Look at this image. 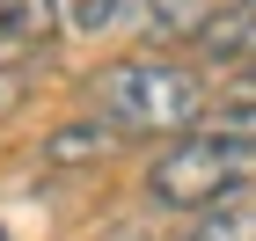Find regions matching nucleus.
Masks as SVG:
<instances>
[{
	"label": "nucleus",
	"mask_w": 256,
	"mask_h": 241,
	"mask_svg": "<svg viewBox=\"0 0 256 241\" xmlns=\"http://www.w3.org/2000/svg\"><path fill=\"white\" fill-rule=\"evenodd\" d=\"M234 7H249V15H256V0H234Z\"/></svg>",
	"instance_id": "12"
},
{
	"label": "nucleus",
	"mask_w": 256,
	"mask_h": 241,
	"mask_svg": "<svg viewBox=\"0 0 256 241\" xmlns=\"http://www.w3.org/2000/svg\"><path fill=\"white\" fill-rule=\"evenodd\" d=\"M80 37H110V29H139V0H74L66 7Z\"/></svg>",
	"instance_id": "8"
},
{
	"label": "nucleus",
	"mask_w": 256,
	"mask_h": 241,
	"mask_svg": "<svg viewBox=\"0 0 256 241\" xmlns=\"http://www.w3.org/2000/svg\"><path fill=\"white\" fill-rule=\"evenodd\" d=\"M176 241H256V198H234V205L198 212V227L176 234Z\"/></svg>",
	"instance_id": "7"
},
{
	"label": "nucleus",
	"mask_w": 256,
	"mask_h": 241,
	"mask_svg": "<svg viewBox=\"0 0 256 241\" xmlns=\"http://www.w3.org/2000/svg\"><path fill=\"white\" fill-rule=\"evenodd\" d=\"M44 161H52V168H59V176H74V168H96V161H110V154H124V132L110 117H66V124H52V132H44V146H37Z\"/></svg>",
	"instance_id": "3"
},
{
	"label": "nucleus",
	"mask_w": 256,
	"mask_h": 241,
	"mask_svg": "<svg viewBox=\"0 0 256 241\" xmlns=\"http://www.w3.org/2000/svg\"><path fill=\"white\" fill-rule=\"evenodd\" d=\"M102 234H110V241H139L146 227H102Z\"/></svg>",
	"instance_id": "11"
},
{
	"label": "nucleus",
	"mask_w": 256,
	"mask_h": 241,
	"mask_svg": "<svg viewBox=\"0 0 256 241\" xmlns=\"http://www.w3.org/2000/svg\"><path fill=\"white\" fill-rule=\"evenodd\" d=\"M0 241H8V227H0Z\"/></svg>",
	"instance_id": "13"
},
{
	"label": "nucleus",
	"mask_w": 256,
	"mask_h": 241,
	"mask_svg": "<svg viewBox=\"0 0 256 241\" xmlns=\"http://www.w3.org/2000/svg\"><path fill=\"white\" fill-rule=\"evenodd\" d=\"M220 0H139V29H154V37H183L198 44V29L212 22Z\"/></svg>",
	"instance_id": "6"
},
{
	"label": "nucleus",
	"mask_w": 256,
	"mask_h": 241,
	"mask_svg": "<svg viewBox=\"0 0 256 241\" xmlns=\"http://www.w3.org/2000/svg\"><path fill=\"white\" fill-rule=\"evenodd\" d=\"M37 66H44V59H0V117H15L22 102H30V88H37Z\"/></svg>",
	"instance_id": "9"
},
{
	"label": "nucleus",
	"mask_w": 256,
	"mask_h": 241,
	"mask_svg": "<svg viewBox=\"0 0 256 241\" xmlns=\"http://www.w3.org/2000/svg\"><path fill=\"white\" fill-rule=\"evenodd\" d=\"M96 102H102V117L118 124L124 139H132V132H168V139H183V132L205 124L212 88H205V73L183 66V59H118V66L96 73Z\"/></svg>",
	"instance_id": "1"
},
{
	"label": "nucleus",
	"mask_w": 256,
	"mask_h": 241,
	"mask_svg": "<svg viewBox=\"0 0 256 241\" xmlns=\"http://www.w3.org/2000/svg\"><path fill=\"white\" fill-rule=\"evenodd\" d=\"M198 51H205V59H220V66H256V15L249 7H234V0H220L212 7V22H205V29H198Z\"/></svg>",
	"instance_id": "5"
},
{
	"label": "nucleus",
	"mask_w": 256,
	"mask_h": 241,
	"mask_svg": "<svg viewBox=\"0 0 256 241\" xmlns=\"http://www.w3.org/2000/svg\"><path fill=\"white\" fill-rule=\"evenodd\" d=\"M256 176V146L249 139H220V132H183L146 161V198L161 212H212V205L249 198Z\"/></svg>",
	"instance_id": "2"
},
{
	"label": "nucleus",
	"mask_w": 256,
	"mask_h": 241,
	"mask_svg": "<svg viewBox=\"0 0 256 241\" xmlns=\"http://www.w3.org/2000/svg\"><path fill=\"white\" fill-rule=\"evenodd\" d=\"M227 102H256V66H242L234 88H227Z\"/></svg>",
	"instance_id": "10"
},
{
	"label": "nucleus",
	"mask_w": 256,
	"mask_h": 241,
	"mask_svg": "<svg viewBox=\"0 0 256 241\" xmlns=\"http://www.w3.org/2000/svg\"><path fill=\"white\" fill-rule=\"evenodd\" d=\"M74 0H0V44L15 51H52V37L66 29Z\"/></svg>",
	"instance_id": "4"
}]
</instances>
